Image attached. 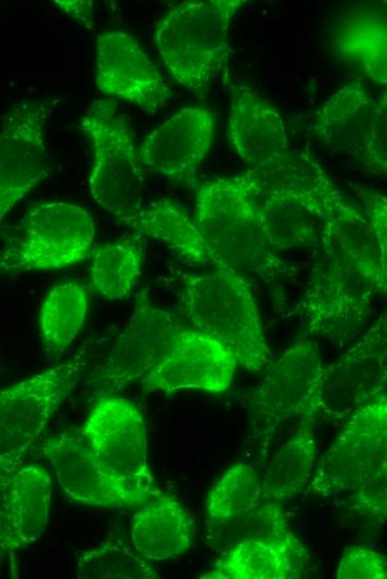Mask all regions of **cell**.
I'll list each match as a JSON object with an SVG mask.
<instances>
[{"instance_id":"cell-35","label":"cell","mask_w":387,"mask_h":579,"mask_svg":"<svg viewBox=\"0 0 387 579\" xmlns=\"http://www.w3.org/2000/svg\"><path fill=\"white\" fill-rule=\"evenodd\" d=\"M364 206V216L370 226L381 256L387 259V199L381 193L350 184Z\"/></svg>"},{"instance_id":"cell-28","label":"cell","mask_w":387,"mask_h":579,"mask_svg":"<svg viewBox=\"0 0 387 579\" xmlns=\"http://www.w3.org/2000/svg\"><path fill=\"white\" fill-rule=\"evenodd\" d=\"M143 245L142 236L136 233L92 249L90 281L101 296L118 301L130 294L141 274Z\"/></svg>"},{"instance_id":"cell-5","label":"cell","mask_w":387,"mask_h":579,"mask_svg":"<svg viewBox=\"0 0 387 579\" xmlns=\"http://www.w3.org/2000/svg\"><path fill=\"white\" fill-rule=\"evenodd\" d=\"M246 0L185 1L153 28L157 51L182 87L202 96L227 65L229 27Z\"/></svg>"},{"instance_id":"cell-8","label":"cell","mask_w":387,"mask_h":579,"mask_svg":"<svg viewBox=\"0 0 387 579\" xmlns=\"http://www.w3.org/2000/svg\"><path fill=\"white\" fill-rule=\"evenodd\" d=\"M19 235L0 248V275L71 266L93 249L96 225L82 207L43 202L23 216Z\"/></svg>"},{"instance_id":"cell-16","label":"cell","mask_w":387,"mask_h":579,"mask_svg":"<svg viewBox=\"0 0 387 579\" xmlns=\"http://www.w3.org/2000/svg\"><path fill=\"white\" fill-rule=\"evenodd\" d=\"M95 84L108 98L128 101L149 114L172 96L138 40L119 30L96 39Z\"/></svg>"},{"instance_id":"cell-20","label":"cell","mask_w":387,"mask_h":579,"mask_svg":"<svg viewBox=\"0 0 387 579\" xmlns=\"http://www.w3.org/2000/svg\"><path fill=\"white\" fill-rule=\"evenodd\" d=\"M227 138L249 170H259L291 155L279 111L246 85L231 91Z\"/></svg>"},{"instance_id":"cell-21","label":"cell","mask_w":387,"mask_h":579,"mask_svg":"<svg viewBox=\"0 0 387 579\" xmlns=\"http://www.w3.org/2000/svg\"><path fill=\"white\" fill-rule=\"evenodd\" d=\"M377 101L359 82L336 90L316 110L311 127L331 149L361 160L369 139Z\"/></svg>"},{"instance_id":"cell-1","label":"cell","mask_w":387,"mask_h":579,"mask_svg":"<svg viewBox=\"0 0 387 579\" xmlns=\"http://www.w3.org/2000/svg\"><path fill=\"white\" fill-rule=\"evenodd\" d=\"M314 264L297 306L307 335L345 346L386 295V263L364 214L333 183Z\"/></svg>"},{"instance_id":"cell-4","label":"cell","mask_w":387,"mask_h":579,"mask_svg":"<svg viewBox=\"0 0 387 579\" xmlns=\"http://www.w3.org/2000/svg\"><path fill=\"white\" fill-rule=\"evenodd\" d=\"M257 212L277 253L315 247L326 196L334 183L310 156L294 154L259 170H249Z\"/></svg>"},{"instance_id":"cell-3","label":"cell","mask_w":387,"mask_h":579,"mask_svg":"<svg viewBox=\"0 0 387 579\" xmlns=\"http://www.w3.org/2000/svg\"><path fill=\"white\" fill-rule=\"evenodd\" d=\"M177 282L181 311L194 328L220 342L251 373L270 366L257 301L242 274L209 269L180 274Z\"/></svg>"},{"instance_id":"cell-11","label":"cell","mask_w":387,"mask_h":579,"mask_svg":"<svg viewBox=\"0 0 387 579\" xmlns=\"http://www.w3.org/2000/svg\"><path fill=\"white\" fill-rule=\"evenodd\" d=\"M322 366L318 347L308 337L295 342L270 364L246 403L256 436L267 441L281 423L294 418L314 421V398Z\"/></svg>"},{"instance_id":"cell-22","label":"cell","mask_w":387,"mask_h":579,"mask_svg":"<svg viewBox=\"0 0 387 579\" xmlns=\"http://www.w3.org/2000/svg\"><path fill=\"white\" fill-rule=\"evenodd\" d=\"M130 536L132 548L146 560H168L189 549L194 523L176 498L160 493L138 508Z\"/></svg>"},{"instance_id":"cell-9","label":"cell","mask_w":387,"mask_h":579,"mask_svg":"<svg viewBox=\"0 0 387 579\" xmlns=\"http://www.w3.org/2000/svg\"><path fill=\"white\" fill-rule=\"evenodd\" d=\"M387 467L386 391L358 409L315 464L309 490L319 497L353 492Z\"/></svg>"},{"instance_id":"cell-30","label":"cell","mask_w":387,"mask_h":579,"mask_svg":"<svg viewBox=\"0 0 387 579\" xmlns=\"http://www.w3.org/2000/svg\"><path fill=\"white\" fill-rule=\"evenodd\" d=\"M261 501V481L254 468L237 463L216 482L207 499L208 519L224 522L256 508Z\"/></svg>"},{"instance_id":"cell-34","label":"cell","mask_w":387,"mask_h":579,"mask_svg":"<svg viewBox=\"0 0 387 579\" xmlns=\"http://www.w3.org/2000/svg\"><path fill=\"white\" fill-rule=\"evenodd\" d=\"M375 176H384L387 168V97L377 100L375 117L366 151L360 160Z\"/></svg>"},{"instance_id":"cell-32","label":"cell","mask_w":387,"mask_h":579,"mask_svg":"<svg viewBox=\"0 0 387 579\" xmlns=\"http://www.w3.org/2000/svg\"><path fill=\"white\" fill-rule=\"evenodd\" d=\"M338 579H385L387 578L386 557L365 547H347L336 572Z\"/></svg>"},{"instance_id":"cell-25","label":"cell","mask_w":387,"mask_h":579,"mask_svg":"<svg viewBox=\"0 0 387 579\" xmlns=\"http://www.w3.org/2000/svg\"><path fill=\"white\" fill-rule=\"evenodd\" d=\"M129 227L161 242L185 262L214 269L192 218L172 199L161 198L143 206Z\"/></svg>"},{"instance_id":"cell-6","label":"cell","mask_w":387,"mask_h":579,"mask_svg":"<svg viewBox=\"0 0 387 579\" xmlns=\"http://www.w3.org/2000/svg\"><path fill=\"white\" fill-rule=\"evenodd\" d=\"M80 127L93 150L90 193L129 226L145 206L142 165L129 119L115 99L102 98L87 108Z\"/></svg>"},{"instance_id":"cell-17","label":"cell","mask_w":387,"mask_h":579,"mask_svg":"<svg viewBox=\"0 0 387 579\" xmlns=\"http://www.w3.org/2000/svg\"><path fill=\"white\" fill-rule=\"evenodd\" d=\"M42 453L61 489L77 502L110 509L139 508L146 502L100 462L80 431L50 438Z\"/></svg>"},{"instance_id":"cell-14","label":"cell","mask_w":387,"mask_h":579,"mask_svg":"<svg viewBox=\"0 0 387 579\" xmlns=\"http://www.w3.org/2000/svg\"><path fill=\"white\" fill-rule=\"evenodd\" d=\"M44 100L27 99L12 106L0 128V222L49 175Z\"/></svg>"},{"instance_id":"cell-2","label":"cell","mask_w":387,"mask_h":579,"mask_svg":"<svg viewBox=\"0 0 387 579\" xmlns=\"http://www.w3.org/2000/svg\"><path fill=\"white\" fill-rule=\"evenodd\" d=\"M195 208L192 220L214 269L256 276L269 288L275 304L281 305L286 301L282 283L295 277V269L269 243L247 171L201 183Z\"/></svg>"},{"instance_id":"cell-33","label":"cell","mask_w":387,"mask_h":579,"mask_svg":"<svg viewBox=\"0 0 387 579\" xmlns=\"http://www.w3.org/2000/svg\"><path fill=\"white\" fill-rule=\"evenodd\" d=\"M387 467L366 480L353 492L350 508L384 523L387 514Z\"/></svg>"},{"instance_id":"cell-7","label":"cell","mask_w":387,"mask_h":579,"mask_svg":"<svg viewBox=\"0 0 387 579\" xmlns=\"http://www.w3.org/2000/svg\"><path fill=\"white\" fill-rule=\"evenodd\" d=\"M89 360L85 344L68 360L0 390V474L26 463L52 416L78 386Z\"/></svg>"},{"instance_id":"cell-23","label":"cell","mask_w":387,"mask_h":579,"mask_svg":"<svg viewBox=\"0 0 387 579\" xmlns=\"http://www.w3.org/2000/svg\"><path fill=\"white\" fill-rule=\"evenodd\" d=\"M334 42L340 57L373 82L386 86L387 24L384 13L347 12L336 24Z\"/></svg>"},{"instance_id":"cell-24","label":"cell","mask_w":387,"mask_h":579,"mask_svg":"<svg viewBox=\"0 0 387 579\" xmlns=\"http://www.w3.org/2000/svg\"><path fill=\"white\" fill-rule=\"evenodd\" d=\"M304 565L282 544L245 539L230 546L214 568L199 578L292 579L302 576Z\"/></svg>"},{"instance_id":"cell-36","label":"cell","mask_w":387,"mask_h":579,"mask_svg":"<svg viewBox=\"0 0 387 579\" xmlns=\"http://www.w3.org/2000/svg\"><path fill=\"white\" fill-rule=\"evenodd\" d=\"M57 7L64 12L67 16L83 24L86 28H91L93 21V1L81 0V1H68V0H56Z\"/></svg>"},{"instance_id":"cell-27","label":"cell","mask_w":387,"mask_h":579,"mask_svg":"<svg viewBox=\"0 0 387 579\" xmlns=\"http://www.w3.org/2000/svg\"><path fill=\"white\" fill-rule=\"evenodd\" d=\"M85 286L63 282L53 286L42 302L39 315L41 343L46 353L57 359L79 334L87 314Z\"/></svg>"},{"instance_id":"cell-26","label":"cell","mask_w":387,"mask_h":579,"mask_svg":"<svg viewBox=\"0 0 387 579\" xmlns=\"http://www.w3.org/2000/svg\"><path fill=\"white\" fill-rule=\"evenodd\" d=\"M316 462L312 420H301L297 431L277 451L261 480V501H277L299 493L310 480Z\"/></svg>"},{"instance_id":"cell-29","label":"cell","mask_w":387,"mask_h":579,"mask_svg":"<svg viewBox=\"0 0 387 579\" xmlns=\"http://www.w3.org/2000/svg\"><path fill=\"white\" fill-rule=\"evenodd\" d=\"M261 502L252 510L239 517L212 524L211 537L214 544L229 548L245 540L258 539L285 546L302 562H307L308 555L304 544L290 531L285 516L275 501Z\"/></svg>"},{"instance_id":"cell-19","label":"cell","mask_w":387,"mask_h":579,"mask_svg":"<svg viewBox=\"0 0 387 579\" xmlns=\"http://www.w3.org/2000/svg\"><path fill=\"white\" fill-rule=\"evenodd\" d=\"M46 469L24 463L0 474V555L13 557L44 532L51 502Z\"/></svg>"},{"instance_id":"cell-31","label":"cell","mask_w":387,"mask_h":579,"mask_svg":"<svg viewBox=\"0 0 387 579\" xmlns=\"http://www.w3.org/2000/svg\"><path fill=\"white\" fill-rule=\"evenodd\" d=\"M79 579H156L158 572L133 548L119 541H107L79 553Z\"/></svg>"},{"instance_id":"cell-12","label":"cell","mask_w":387,"mask_h":579,"mask_svg":"<svg viewBox=\"0 0 387 579\" xmlns=\"http://www.w3.org/2000/svg\"><path fill=\"white\" fill-rule=\"evenodd\" d=\"M386 325L383 312L338 360L322 366L314 398L315 418L345 422L386 391Z\"/></svg>"},{"instance_id":"cell-10","label":"cell","mask_w":387,"mask_h":579,"mask_svg":"<svg viewBox=\"0 0 387 579\" xmlns=\"http://www.w3.org/2000/svg\"><path fill=\"white\" fill-rule=\"evenodd\" d=\"M80 432L100 462L128 489L146 502L161 493L148 461L145 422L132 402L100 396Z\"/></svg>"},{"instance_id":"cell-15","label":"cell","mask_w":387,"mask_h":579,"mask_svg":"<svg viewBox=\"0 0 387 579\" xmlns=\"http://www.w3.org/2000/svg\"><path fill=\"white\" fill-rule=\"evenodd\" d=\"M237 365L235 356L220 342L183 326L140 384L147 393L195 390L220 394L229 389Z\"/></svg>"},{"instance_id":"cell-18","label":"cell","mask_w":387,"mask_h":579,"mask_svg":"<svg viewBox=\"0 0 387 579\" xmlns=\"http://www.w3.org/2000/svg\"><path fill=\"white\" fill-rule=\"evenodd\" d=\"M214 136L215 117L210 110L182 108L148 134L138 146L141 165L173 183L195 185Z\"/></svg>"},{"instance_id":"cell-13","label":"cell","mask_w":387,"mask_h":579,"mask_svg":"<svg viewBox=\"0 0 387 579\" xmlns=\"http://www.w3.org/2000/svg\"><path fill=\"white\" fill-rule=\"evenodd\" d=\"M185 325L156 306L147 288L135 298L131 317L95 380L96 393L111 395L148 374L162 359L175 334Z\"/></svg>"}]
</instances>
